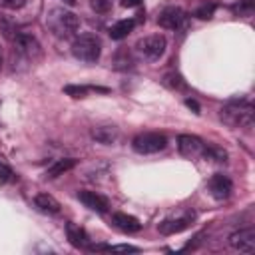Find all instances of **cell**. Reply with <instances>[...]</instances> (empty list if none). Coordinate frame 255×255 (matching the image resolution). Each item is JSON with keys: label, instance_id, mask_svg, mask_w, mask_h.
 Listing matches in <instances>:
<instances>
[{"label": "cell", "instance_id": "obj_30", "mask_svg": "<svg viewBox=\"0 0 255 255\" xmlns=\"http://www.w3.org/2000/svg\"><path fill=\"white\" fill-rule=\"evenodd\" d=\"M185 106H187V108H191V110H193L195 114H199V106H197V102H195V100L187 98V100H185Z\"/></svg>", "mask_w": 255, "mask_h": 255}, {"label": "cell", "instance_id": "obj_2", "mask_svg": "<svg viewBox=\"0 0 255 255\" xmlns=\"http://www.w3.org/2000/svg\"><path fill=\"white\" fill-rule=\"evenodd\" d=\"M253 104L247 100L227 102L219 110V118L229 128H251L253 126Z\"/></svg>", "mask_w": 255, "mask_h": 255}, {"label": "cell", "instance_id": "obj_27", "mask_svg": "<svg viewBox=\"0 0 255 255\" xmlns=\"http://www.w3.org/2000/svg\"><path fill=\"white\" fill-rule=\"evenodd\" d=\"M28 0H0V6L6 10H20Z\"/></svg>", "mask_w": 255, "mask_h": 255}, {"label": "cell", "instance_id": "obj_20", "mask_svg": "<svg viewBox=\"0 0 255 255\" xmlns=\"http://www.w3.org/2000/svg\"><path fill=\"white\" fill-rule=\"evenodd\" d=\"M203 157L213 159V161H217V163H223V161L227 159V153H225V149H221V147H217V145H205Z\"/></svg>", "mask_w": 255, "mask_h": 255}, {"label": "cell", "instance_id": "obj_8", "mask_svg": "<svg viewBox=\"0 0 255 255\" xmlns=\"http://www.w3.org/2000/svg\"><path fill=\"white\" fill-rule=\"evenodd\" d=\"M183 22H185V12L179 6H167L157 16V24L165 30H177L181 28Z\"/></svg>", "mask_w": 255, "mask_h": 255}, {"label": "cell", "instance_id": "obj_11", "mask_svg": "<svg viewBox=\"0 0 255 255\" xmlns=\"http://www.w3.org/2000/svg\"><path fill=\"white\" fill-rule=\"evenodd\" d=\"M177 147H179V153L181 155H185V157H197V155H203L205 143L197 135L183 133V135L177 137Z\"/></svg>", "mask_w": 255, "mask_h": 255}, {"label": "cell", "instance_id": "obj_23", "mask_svg": "<svg viewBox=\"0 0 255 255\" xmlns=\"http://www.w3.org/2000/svg\"><path fill=\"white\" fill-rule=\"evenodd\" d=\"M253 8H255V2L253 0H239V2L233 4V10L239 16H251L253 14Z\"/></svg>", "mask_w": 255, "mask_h": 255}, {"label": "cell", "instance_id": "obj_25", "mask_svg": "<svg viewBox=\"0 0 255 255\" xmlns=\"http://www.w3.org/2000/svg\"><path fill=\"white\" fill-rule=\"evenodd\" d=\"M12 179H14V171L10 169L8 163L0 161V183H8V181H12Z\"/></svg>", "mask_w": 255, "mask_h": 255}, {"label": "cell", "instance_id": "obj_12", "mask_svg": "<svg viewBox=\"0 0 255 255\" xmlns=\"http://www.w3.org/2000/svg\"><path fill=\"white\" fill-rule=\"evenodd\" d=\"M78 199L92 211L96 213H108L110 211V201L106 195L98 191H78Z\"/></svg>", "mask_w": 255, "mask_h": 255}, {"label": "cell", "instance_id": "obj_24", "mask_svg": "<svg viewBox=\"0 0 255 255\" xmlns=\"http://www.w3.org/2000/svg\"><path fill=\"white\" fill-rule=\"evenodd\" d=\"M90 90H94L92 86H66L64 88V92L68 94V96H72V98H86V94L90 92Z\"/></svg>", "mask_w": 255, "mask_h": 255}, {"label": "cell", "instance_id": "obj_13", "mask_svg": "<svg viewBox=\"0 0 255 255\" xmlns=\"http://www.w3.org/2000/svg\"><path fill=\"white\" fill-rule=\"evenodd\" d=\"M66 237L78 249H88V245H90V237H88L86 229L76 223H66Z\"/></svg>", "mask_w": 255, "mask_h": 255}, {"label": "cell", "instance_id": "obj_31", "mask_svg": "<svg viewBox=\"0 0 255 255\" xmlns=\"http://www.w3.org/2000/svg\"><path fill=\"white\" fill-rule=\"evenodd\" d=\"M64 2H66L68 6H74V4H76V0H64Z\"/></svg>", "mask_w": 255, "mask_h": 255}, {"label": "cell", "instance_id": "obj_19", "mask_svg": "<svg viewBox=\"0 0 255 255\" xmlns=\"http://www.w3.org/2000/svg\"><path fill=\"white\" fill-rule=\"evenodd\" d=\"M133 26H135V20H120V22H116L112 28H110V36L114 38V40H124L131 30H133Z\"/></svg>", "mask_w": 255, "mask_h": 255}, {"label": "cell", "instance_id": "obj_15", "mask_svg": "<svg viewBox=\"0 0 255 255\" xmlns=\"http://www.w3.org/2000/svg\"><path fill=\"white\" fill-rule=\"evenodd\" d=\"M120 131L116 126H98L92 129V137L100 143H106V145H112L116 139H118Z\"/></svg>", "mask_w": 255, "mask_h": 255}, {"label": "cell", "instance_id": "obj_1", "mask_svg": "<svg viewBox=\"0 0 255 255\" xmlns=\"http://www.w3.org/2000/svg\"><path fill=\"white\" fill-rule=\"evenodd\" d=\"M46 24H48L50 32L56 38H62V40L72 38L80 30V18L74 12H70V10L62 8V6H56V8H50L48 10Z\"/></svg>", "mask_w": 255, "mask_h": 255}, {"label": "cell", "instance_id": "obj_28", "mask_svg": "<svg viewBox=\"0 0 255 255\" xmlns=\"http://www.w3.org/2000/svg\"><path fill=\"white\" fill-rule=\"evenodd\" d=\"M106 251H128V253H137L139 249H137L135 245H126V243H122V245H108Z\"/></svg>", "mask_w": 255, "mask_h": 255}, {"label": "cell", "instance_id": "obj_4", "mask_svg": "<svg viewBox=\"0 0 255 255\" xmlns=\"http://www.w3.org/2000/svg\"><path fill=\"white\" fill-rule=\"evenodd\" d=\"M167 145V139L163 133H157V131H145V133H137L133 139H131V147L137 151V153H157L161 151L163 147Z\"/></svg>", "mask_w": 255, "mask_h": 255}, {"label": "cell", "instance_id": "obj_3", "mask_svg": "<svg viewBox=\"0 0 255 255\" xmlns=\"http://www.w3.org/2000/svg\"><path fill=\"white\" fill-rule=\"evenodd\" d=\"M72 54L82 62H96L102 54V40L92 32L80 34L72 42Z\"/></svg>", "mask_w": 255, "mask_h": 255}, {"label": "cell", "instance_id": "obj_10", "mask_svg": "<svg viewBox=\"0 0 255 255\" xmlns=\"http://www.w3.org/2000/svg\"><path fill=\"white\" fill-rule=\"evenodd\" d=\"M207 189H209V193H211L215 199L223 201V199H227V197L231 195L233 183H231V179H229L227 175L215 173V175H211V179L207 181Z\"/></svg>", "mask_w": 255, "mask_h": 255}, {"label": "cell", "instance_id": "obj_18", "mask_svg": "<svg viewBox=\"0 0 255 255\" xmlns=\"http://www.w3.org/2000/svg\"><path fill=\"white\" fill-rule=\"evenodd\" d=\"M133 64H135V58H133L131 50L120 48V50L114 54V68H116V70H131Z\"/></svg>", "mask_w": 255, "mask_h": 255}, {"label": "cell", "instance_id": "obj_6", "mask_svg": "<svg viewBox=\"0 0 255 255\" xmlns=\"http://www.w3.org/2000/svg\"><path fill=\"white\" fill-rule=\"evenodd\" d=\"M165 46H167V42H165V38H163L161 34L145 36V38H141V40L135 44L137 52H139L143 58H147V60H159V58L163 56V52H165Z\"/></svg>", "mask_w": 255, "mask_h": 255}, {"label": "cell", "instance_id": "obj_26", "mask_svg": "<svg viewBox=\"0 0 255 255\" xmlns=\"http://www.w3.org/2000/svg\"><path fill=\"white\" fill-rule=\"evenodd\" d=\"M112 2L114 0H90V6L96 10V12H108L112 8Z\"/></svg>", "mask_w": 255, "mask_h": 255}, {"label": "cell", "instance_id": "obj_29", "mask_svg": "<svg viewBox=\"0 0 255 255\" xmlns=\"http://www.w3.org/2000/svg\"><path fill=\"white\" fill-rule=\"evenodd\" d=\"M139 4H141V0H122V6L124 8H135Z\"/></svg>", "mask_w": 255, "mask_h": 255}, {"label": "cell", "instance_id": "obj_21", "mask_svg": "<svg viewBox=\"0 0 255 255\" xmlns=\"http://www.w3.org/2000/svg\"><path fill=\"white\" fill-rule=\"evenodd\" d=\"M163 84H165L167 88H171V90H185V88H187L185 82H183V78H181L177 72L165 74V76H163Z\"/></svg>", "mask_w": 255, "mask_h": 255}, {"label": "cell", "instance_id": "obj_14", "mask_svg": "<svg viewBox=\"0 0 255 255\" xmlns=\"http://www.w3.org/2000/svg\"><path fill=\"white\" fill-rule=\"evenodd\" d=\"M112 223H114L118 229L126 231V233H135V231L141 229V223H139L137 217L128 215V213H122V211H118V213L112 215Z\"/></svg>", "mask_w": 255, "mask_h": 255}, {"label": "cell", "instance_id": "obj_16", "mask_svg": "<svg viewBox=\"0 0 255 255\" xmlns=\"http://www.w3.org/2000/svg\"><path fill=\"white\" fill-rule=\"evenodd\" d=\"M34 205H36L38 211H42V213H50V215L60 213V203H58V199L52 197L50 193H38L36 199H34Z\"/></svg>", "mask_w": 255, "mask_h": 255}, {"label": "cell", "instance_id": "obj_17", "mask_svg": "<svg viewBox=\"0 0 255 255\" xmlns=\"http://www.w3.org/2000/svg\"><path fill=\"white\" fill-rule=\"evenodd\" d=\"M76 163H78V159H76V157H64V159H58L54 165H50V167H48L46 177H48V179H54V177H58V175H64V173H66V171H70Z\"/></svg>", "mask_w": 255, "mask_h": 255}, {"label": "cell", "instance_id": "obj_22", "mask_svg": "<svg viewBox=\"0 0 255 255\" xmlns=\"http://www.w3.org/2000/svg\"><path fill=\"white\" fill-rule=\"evenodd\" d=\"M213 12H215V4H213V2H205V4L197 6L193 14H195V18H199V20H209V18L213 16Z\"/></svg>", "mask_w": 255, "mask_h": 255}, {"label": "cell", "instance_id": "obj_5", "mask_svg": "<svg viewBox=\"0 0 255 255\" xmlns=\"http://www.w3.org/2000/svg\"><path fill=\"white\" fill-rule=\"evenodd\" d=\"M195 219V213L189 209H181L177 215H169L159 223V233L163 235H175L181 233L183 229H187Z\"/></svg>", "mask_w": 255, "mask_h": 255}, {"label": "cell", "instance_id": "obj_9", "mask_svg": "<svg viewBox=\"0 0 255 255\" xmlns=\"http://www.w3.org/2000/svg\"><path fill=\"white\" fill-rule=\"evenodd\" d=\"M14 50L20 56L28 58V60H34V58L40 56V44L30 34H16V38H14Z\"/></svg>", "mask_w": 255, "mask_h": 255}, {"label": "cell", "instance_id": "obj_7", "mask_svg": "<svg viewBox=\"0 0 255 255\" xmlns=\"http://www.w3.org/2000/svg\"><path fill=\"white\" fill-rule=\"evenodd\" d=\"M229 245L233 249H237V251L253 253L255 251V229L253 227H245V229H239V231L231 233Z\"/></svg>", "mask_w": 255, "mask_h": 255}, {"label": "cell", "instance_id": "obj_32", "mask_svg": "<svg viewBox=\"0 0 255 255\" xmlns=\"http://www.w3.org/2000/svg\"><path fill=\"white\" fill-rule=\"evenodd\" d=\"M0 68H2V50H0Z\"/></svg>", "mask_w": 255, "mask_h": 255}]
</instances>
